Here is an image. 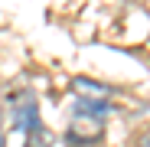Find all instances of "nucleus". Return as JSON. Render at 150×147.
<instances>
[{"mask_svg":"<svg viewBox=\"0 0 150 147\" xmlns=\"http://www.w3.org/2000/svg\"><path fill=\"white\" fill-rule=\"evenodd\" d=\"M105 105H91V102H79L75 121L69 128V144H95L105 131Z\"/></svg>","mask_w":150,"mask_h":147,"instance_id":"1","label":"nucleus"},{"mask_svg":"<svg viewBox=\"0 0 150 147\" xmlns=\"http://www.w3.org/2000/svg\"><path fill=\"white\" fill-rule=\"evenodd\" d=\"M30 147H52V131H49V128H42L39 124V121H36V124L30 128Z\"/></svg>","mask_w":150,"mask_h":147,"instance_id":"2","label":"nucleus"},{"mask_svg":"<svg viewBox=\"0 0 150 147\" xmlns=\"http://www.w3.org/2000/svg\"><path fill=\"white\" fill-rule=\"evenodd\" d=\"M137 147H150V128H147V131L137 137Z\"/></svg>","mask_w":150,"mask_h":147,"instance_id":"3","label":"nucleus"},{"mask_svg":"<svg viewBox=\"0 0 150 147\" xmlns=\"http://www.w3.org/2000/svg\"><path fill=\"white\" fill-rule=\"evenodd\" d=\"M0 147H4V137H0Z\"/></svg>","mask_w":150,"mask_h":147,"instance_id":"4","label":"nucleus"}]
</instances>
